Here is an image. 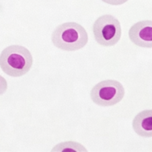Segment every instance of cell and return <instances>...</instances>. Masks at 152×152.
<instances>
[{
    "mask_svg": "<svg viewBox=\"0 0 152 152\" xmlns=\"http://www.w3.org/2000/svg\"><path fill=\"white\" fill-rule=\"evenodd\" d=\"M33 56L26 47L11 45L0 54V68L4 73L18 78L26 75L33 66Z\"/></svg>",
    "mask_w": 152,
    "mask_h": 152,
    "instance_id": "6da1fadb",
    "label": "cell"
},
{
    "mask_svg": "<svg viewBox=\"0 0 152 152\" xmlns=\"http://www.w3.org/2000/svg\"><path fill=\"white\" fill-rule=\"evenodd\" d=\"M51 40L56 48L73 52L87 45L88 34L82 25L71 21L58 25L53 32Z\"/></svg>",
    "mask_w": 152,
    "mask_h": 152,
    "instance_id": "7a4b0ae2",
    "label": "cell"
},
{
    "mask_svg": "<svg viewBox=\"0 0 152 152\" xmlns=\"http://www.w3.org/2000/svg\"><path fill=\"white\" fill-rule=\"evenodd\" d=\"M93 34L99 45L113 47L121 39V24L113 15H104L100 16L94 23Z\"/></svg>",
    "mask_w": 152,
    "mask_h": 152,
    "instance_id": "3957f363",
    "label": "cell"
},
{
    "mask_svg": "<svg viewBox=\"0 0 152 152\" xmlns=\"http://www.w3.org/2000/svg\"><path fill=\"white\" fill-rule=\"evenodd\" d=\"M125 88L116 80H104L95 85L91 91V99L100 107H113L123 100Z\"/></svg>",
    "mask_w": 152,
    "mask_h": 152,
    "instance_id": "277c9868",
    "label": "cell"
},
{
    "mask_svg": "<svg viewBox=\"0 0 152 152\" xmlns=\"http://www.w3.org/2000/svg\"><path fill=\"white\" fill-rule=\"evenodd\" d=\"M129 37L135 46L152 48V21H138L130 28Z\"/></svg>",
    "mask_w": 152,
    "mask_h": 152,
    "instance_id": "5b68a950",
    "label": "cell"
},
{
    "mask_svg": "<svg viewBox=\"0 0 152 152\" xmlns=\"http://www.w3.org/2000/svg\"><path fill=\"white\" fill-rule=\"evenodd\" d=\"M132 128L140 137L151 138L152 110H145L138 113L133 119Z\"/></svg>",
    "mask_w": 152,
    "mask_h": 152,
    "instance_id": "8992f818",
    "label": "cell"
},
{
    "mask_svg": "<svg viewBox=\"0 0 152 152\" xmlns=\"http://www.w3.org/2000/svg\"><path fill=\"white\" fill-rule=\"evenodd\" d=\"M53 152H86L88 151L85 147L81 143L73 141L64 142L55 145L52 148Z\"/></svg>",
    "mask_w": 152,
    "mask_h": 152,
    "instance_id": "52a82bcc",
    "label": "cell"
},
{
    "mask_svg": "<svg viewBox=\"0 0 152 152\" xmlns=\"http://www.w3.org/2000/svg\"><path fill=\"white\" fill-rule=\"evenodd\" d=\"M8 89V82L3 76L0 75V96L3 95Z\"/></svg>",
    "mask_w": 152,
    "mask_h": 152,
    "instance_id": "ba28073f",
    "label": "cell"
},
{
    "mask_svg": "<svg viewBox=\"0 0 152 152\" xmlns=\"http://www.w3.org/2000/svg\"><path fill=\"white\" fill-rule=\"evenodd\" d=\"M102 2L112 5H121L126 3L129 0H101Z\"/></svg>",
    "mask_w": 152,
    "mask_h": 152,
    "instance_id": "9c48e42d",
    "label": "cell"
}]
</instances>
